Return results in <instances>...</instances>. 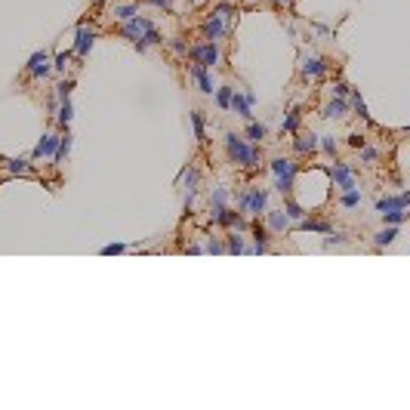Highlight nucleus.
<instances>
[{
	"label": "nucleus",
	"instance_id": "obj_41",
	"mask_svg": "<svg viewBox=\"0 0 410 410\" xmlns=\"http://www.w3.org/2000/svg\"><path fill=\"white\" fill-rule=\"evenodd\" d=\"M361 157H364L367 164H377V157H380V151H377V148H364V151H361Z\"/></svg>",
	"mask_w": 410,
	"mask_h": 410
},
{
	"label": "nucleus",
	"instance_id": "obj_32",
	"mask_svg": "<svg viewBox=\"0 0 410 410\" xmlns=\"http://www.w3.org/2000/svg\"><path fill=\"white\" fill-rule=\"evenodd\" d=\"M9 173H31V161H25V157H19V161H9Z\"/></svg>",
	"mask_w": 410,
	"mask_h": 410
},
{
	"label": "nucleus",
	"instance_id": "obj_23",
	"mask_svg": "<svg viewBox=\"0 0 410 410\" xmlns=\"http://www.w3.org/2000/svg\"><path fill=\"white\" fill-rule=\"evenodd\" d=\"M395 238H398V225H389V228H383V231L377 235V247H389Z\"/></svg>",
	"mask_w": 410,
	"mask_h": 410
},
{
	"label": "nucleus",
	"instance_id": "obj_34",
	"mask_svg": "<svg viewBox=\"0 0 410 410\" xmlns=\"http://www.w3.org/2000/svg\"><path fill=\"white\" fill-rule=\"evenodd\" d=\"M204 253H225V244H222L219 238H210V241L204 244Z\"/></svg>",
	"mask_w": 410,
	"mask_h": 410
},
{
	"label": "nucleus",
	"instance_id": "obj_15",
	"mask_svg": "<svg viewBox=\"0 0 410 410\" xmlns=\"http://www.w3.org/2000/svg\"><path fill=\"white\" fill-rule=\"evenodd\" d=\"M222 34H225V19H219V15H213V19H210V22L204 25V37L216 43V40H222Z\"/></svg>",
	"mask_w": 410,
	"mask_h": 410
},
{
	"label": "nucleus",
	"instance_id": "obj_4",
	"mask_svg": "<svg viewBox=\"0 0 410 410\" xmlns=\"http://www.w3.org/2000/svg\"><path fill=\"white\" fill-rule=\"evenodd\" d=\"M185 56H191V62H198V65H204V68H213V65H219V46L210 40V43H204V46H188V52Z\"/></svg>",
	"mask_w": 410,
	"mask_h": 410
},
{
	"label": "nucleus",
	"instance_id": "obj_10",
	"mask_svg": "<svg viewBox=\"0 0 410 410\" xmlns=\"http://www.w3.org/2000/svg\"><path fill=\"white\" fill-rule=\"evenodd\" d=\"M28 71L34 74V77H46L49 71H52V65H49V56L40 49V52H34L31 59H28Z\"/></svg>",
	"mask_w": 410,
	"mask_h": 410
},
{
	"label": "nucleus",
	"instance_id": "obj_33",
	"mask_svg": "<svg viewBox=\"0 0 410 410\" xmlns=\"http://www.w3.org/2000/svg\"><path fill=\"white\" fill-rule=\"evenodd\" d=\"M296 127H299V111H290L284 117V133H296Z\"/></svg>",
	"mask_w": 410,
	"mask_h": 410
},
{
	"label": "nucleus",
	"instance_id": "obj_19",
	"mask_svg": "<svg viewBox=\"0 0 410 410\" xmlns=\"http://www.w3.org/2000/svg\"><path fill=\"white\" fill-rule=\"evenodd\" d=\"M296 225H299L302 231H318V235H327V231H333V225H330V222H318V219H309V216H306V219H299Z\"/></svg>",
	"mask_w": 410,
	"mask_h": 410
},
{
	"label": "nucleus",
	"instance_id": "obj_31",
	"mask_svg": "<svg viewBox=\"0 0 410 410\" xmlns=\"http://www.w3.org/2000/svg\"><path fill=\"white\" fill-rule=\"evenodd\" d=\"M71 117H74V108H71V102L65 99V102H62V108H59V123H62V127H68V123H71Z\"/></svg>",
	"mask_w": 410,
	"mask_h": 410
},
{
	"label": "nucleus",
	"instance_id": "obj_5",
	"mask_svg": "<svg viewBox=\"0 0 410 410\" xmlns=\"http://www.w3.org/2000/svg\"><path fill=\"white\" fill-rule=\"evenodd\" d=\"M253 102H256V96H253V93H241V90H235V93H231L228 108H231L235 114H241L244 120H253Z\"/></svg>",
	"mask_w": 410,
	"mask_h": 410
},
{
	"label": "nucleus",
	"instance_id": "obj_12",
	"mask_svg": "<svg viewBox=\"0 0 410 410\" xmlns=\"http://www.w3.org/2000/svg\"><path fill=\"white\" fill-rule=\"evenodd\" d=\"M225 204H228V191L225 188H213V194H210V216H213V222L222 216Z\"/></svg>",
	"mask_w": 410,
	"mask_h": 410
},
{
	"label": "nucleus",
	"instance_id": "obj_9",
	"mask_svg": "<svg viewBox=\"0 0 410 410\" xmlns=\"http://www.w3.org/2000/svg\"><path fill=\"white\" fill-rule=\"evenodd\" d=\"M407 204H410V191H401L398 198L386 194V198H380V201H377V213H389V210H404Z\"/></svg>",
	"mask_w": 410,
	"mask_h": 410
},
{
	"label": "nucleus",
	"instance_id": "obj_37",
	"mask_svg": "<svg viewBox=\"0 0 410 410\" xmlns=\"http://www.w3.org/2000/svg\"><path fill=\"white\" fill-rule=\"evenodd\" d=\"M275 188H278L281 194H290V191H293V179H275Z\"/></svg>",
	"mask_w": 410,
	"mask_h": 410
},
{
	"label": "nucleus",
	"instance_id": "obj_28",
	"mask_svg": "<svg viewBox=\"0 0 410 410\" xmlns=\"http://www.w3.org/2000/svg\"><path fill=\"white\" fill-rule=\"evenodd\" d=\"M380 216H383L389 225H401V222L407 219V207H404V210H389V213H380Z\"/></svg>",
	"mask_w": 410,
	"mask_h": 410
},
{
	"label": "nucleus",
	"instance_id": "obj_24",
	"mask_svg": "<svg viewBox=\"0 0 410 410\" xmlns=\"http://www.w3.org/2000/svg\"><path fill=\"white\" fill-rule=\"evenodd\" d=\"M136 12H139V6H136V3H123V6H114V19H120V22L133 19Z\"/></svg>",
	"mask_w": 410,
	"mask_h": 410
},
{
	"label": "nucleus",
	"instance_id": "obj_14",
	"mask_svg": "<svg viewBox=\"0 0 410 410\" xmlns=\"http://www.w3.org/2000/svg\"><path fill=\"white\" fill-rule=\"evenodd\" d=\"M191 77L198 80V86H201V93H207V96H213V80H210V71L204 68V65H191Z\"/></svg>",
	"mask_w": 410,
	"mask_h": 410
},
{
	"label": "nucleus",
	"instance_id": "obj_13",
	"mask_svg": "<svg viewBox=\"0 0 410 410\" xmlns=\"http://www.w3.org/2000/svg\"><path fill=\"white\" fill-rule=\"evenodd\" d=\"M324 71H327L324 59H318V56H306L302 59V74L306 77H324Z\"/></svg>",
	"mask_w": 410,
	"mask_h": 410
},
{
	"label": "nucleus",
	"instance_id": "obj_40",
	"mask_svg": "<svg viewBox=\"0 0 410 410\" xmlns=\"http://www.w3.org/2000/svg\"><path fill=\"white\" fill-rule=\"evenodd\" d=\"M333 96H340V99H346V96H349V83H343V80H336V83H333Z\"/></svg>",
	"mask_w": 410,
	"mask_h": 410
},
{
	"label": "nucleus",
	"instance_id": "obj_18",
	"mask_svg": "<svg viewBox=\"0 0 410 410\" xmlns=\"http://www.w3.org/2000/svg\"><path fill=\"white\" fill-rule=\"evenodd\" d=\"M290 225H293V222H290V216H287L284 210H272V213H269V228H272V231H290Z\"/></svg>",
	"mask_w": 410,
	"mask_h": 410
},
{
	"label": "nucleus",
	"instance_id": "obj_25",
	"mask_svg": "<svg viewBox=\"0 0 410 410\" xmlns=\"http://www.w3.org/2000/svg\"><path fill=\"white\" fill-rule=\"evenodd\" d=\"M284 213L290 216V222H299V219H306V216H309V213H306V210H302V207H299L296 201H287V207H284Z\"/></svg>",
	"mask_w": 410,
	"mask_h": 410
},
{
	"label": "nucleus",
	"instance_id": "obj_44",
	"mask_svg": "<svg viewBox=\"0 0 410 410\" xmlns=\"http://www.w3.org/2000/svg\"><path fill=\"white\" fill-rule=\"evenodd\" d=\"M272 3H275V6H284V3H290V0H272Z\"/></svg>",
	"mask_w": 410,
	"mask_h": 410
},
{
	"label": "nucleus",
	"instance_id": "obj_22",
	"mask_svg": "<svg viewBox=\"0 0 410 410\" xmlns=\"http://www.w3.org/2000/svg\"><path fill=\"white\" fill-rule=\"evenodd\" d=\"M68 151H71V136L65 133V136L59 139V145H56V154H52V161H56V164H62V161L68 157Z\"/></svg>",
	"mask_w": 410,
	"mask_h": 410
},
{
	"label": "nucleus",
	"instance_id": "obj_45",
	"mask_svg": "<svg viewBox=\"0 0 410 410\" xmlns=\"http://www.w3.org/2000/svg\"><path fill=\"white\" fill-rule=\"evenodd\" d=\"M96 3H102V0H96Z\"/></svg>",
	"mask_w": 410,
	"mask_h": 410
},
{
	"label": "nucleus",
	"instance_id": "obj_35",
	"mask_svg": "<svg viewBox=\"0 0 410 410\" xmlns=\"http://www.w3.org/2000/svg\"><path fill=\"white\" fill-rule=\"evenodd\" d=\"M352 105H355V111H358V114H361V117H364V120H370V114H367V105H364V102H361V96H358V93H355V96H352Z\"/></svg>",
	"mask_w": 410,
	"mask_h": 410
},
{
	"label": "nucleus",
	"instance_id": "obj_16",
	"mask_svg": "<svg viewBox=\"0 0 410 410\" xmlns=\"http://www.w3.org/2000/svg\"><path fill=\"white\" fill-rule=\"evenodd\" d=\"M346 111H349V102L340 99V96H333V99L324 105V117H327V120H333V117H346Z\"/></svg>",
	"mask_w": 410,
	"mask_h": 410
},
{
	"label": "nucleus",
	"instance_id": "obj_21",
	"mask_svg": "<svg viewBox=\"0 0 410 410\" xmlns=\"http://www.w3.org/2000/svg\"><path fill=\"white\" fill-rule=\"evenodd\" d=\"M225 250H228V253H235V256H238V253H244V250H247V244H244V235H241V231H231V235H228V244H225Z\"/></svg>",
	"mask_w": 410,
	"mask_h": 410
},
{
	"label": "nucleus",
	"instance_id": "obj_3",
	"mask_svg": "<svg viewBox=\"0 0 410 410\" xmlns=\"http://www.w3.org/2000/svg\"><path fill=\"white\" fill-rule=\"evenodd\" d=\"M151 28H154V25H151L145 15H139V12H136L133 19H127V22H123L120 34H123V37H130V40H136V46H139V43H142V37H145Z\"/></svg>",
	"mask_w": 410,
	"mask_h": 410
},
{
	"label": "nucleus",
	"instance_id": "obj_1",
	"mask_svg": "<svg viewBox=\"0 0 410 410\" xmlns=\"http://www.w3.org/2000/svg\"><path fill=\"white\" fill-rule=\"evenodd\" d=\"M225 151H228V157L238 167H256V161H259V151L244 136H238V133H228L225 136Z\"/></svg>",
	"mask_w": 410,
	"mask_h": 410
},
{
	"label": "nucleus",
	"instance_id": "obj_8",
	"mask_svg": "<svg viewBox=\"0 0 410 410\" xmlns=\"http://www.w3.org/2000/svg\"><path fill=\"white\" fill-rule=\"evenodd\" d=\"M93 40H96V31L86 28V25L80 22V25H77V40H74V52H77V56H86V52L93 49Z\"/></svg>",
	"mask_w": 410,
	"mask_h": 410
},
{
	"label": "nucleus",
	"instance_id": "obj_39",
	"mask_svg": "<svg viewBox=\"0 0 410 410\" xmlns=\"http://www.w3.org/2000/svg\"><path fill=\"white\" fill-rule=\"evenodd\" d=\"M170 46H173V52H179V56H185V52H188V43H185L182 37H176V40H173Z\"/></svg>",
	"mask_w": 410,
	"mask_h": 410
},
{
	"label": "nucleus",
	"instance_id": "obj_27",
	"mask_svg": "<svg viewBox=\"0 0 410 410\" xmlns=\"http://www.w3.org/2000/svg\"><path fill=\"white\" fill-rule=\"evenodd\" d=\"M358 204H361V188L343 191V207H346V210H352V207H358Z\"/></svg>",
	"mask_w": 410,
	"mask_h": 410
},
{
	"label": "nucleus",
	"instance_id": "obj_43",
	"mask_svg": "<svg viewBox=\"0 0 410 410\" xmlns=\"http://www.w3.org/2000/svg\"><path fill=\"white\" fill-rule=\"evenodd\" d=\"M148 3H154V6H161V9H170V0H148Z\"/></svg>",
	"mask_w": 410,
	"mask_h": 410
},
{
	"label": "nucleus",
	"instance_id": "obj_11",
	"mask_svg": "<svg viewBox=\"0 0 410 410\" xmlns=\"http://www.w3.org/2000/svg\"><path fill=\"white\" fill-rule=\"evenodd\" d=\"M56 145H59V136H43L40 142H37V148L31 151V161H40V157H52L56 154Z\"/></svg>",
	"mask_w": 410,
	"mask_h": 410
},
{
	"label": "nucleus",
	"instance_id": "obj_30",
	"mask_svg": "<svg viewBox=\"0 0 410 410\" xmlns=\"http://www.w3.org/2000/svg\"><path fill=\"white\" fill-rule=\"evenodd\" d=\"M231 86H222V90H216V102H219V108L222 111H228V102H231Z\"/></svg>",
	"mask_w": 410,
	"mask_h": 410
},
{
	"label": "nucleus",
	"instance_id": "obj_38",
	"mask_svg": "<svg viewBox=\"0 0 410 410\" xmlns=\"http://www.w3.org/2000/svg\"><path fill=\"white\" fill-rule=\"evenodd\" d=\"M123 250H130V247L127 244H108V247H102L105 256H114V253H123Z\"/></svg>",
	"mask_w": 410,
	"mask_h": 410
},
{
	"label": "nucleus",
	"instance_id": "obj_6",
	"mask_svg": "<svg viewBox=\"0 0 410 410\" xmlns=\"http://www.w3.org/2000/svg\"><path fill=\"white\" fill-rule=\"evenodd\" d=\"M327 173L333 176V182H336L340 191H352V188H358V185H355V173H352V167L336 164V167H327Z\"/></svg>",
	"mask_w": 410,
	"mask_h": 410
},
{
	"label": "nucleus",
	"instance_id": "obj_42",
	"mask_svg": "<svg viewBox=\"0 0 410 410\" xmlns=\"http://www.w3.org/2000/svg\"><path fill=\"white\" fill-rule=\"evenodd\" d=\"M349 142H352L355 148H364V136H358V133H352V136H349Z\"/></svg>",
	"mask_w": 410,
	"mask_h": 410
},
{
	"label": "nucleus",
	"instance_id": "obj_7",
	"mask_svg": "<svg viewBox=\"0 0 410 410\" xmlns=\"http://www.w3.org/2000/svg\"><path fill=\"white\" fill-rule=\"evenodd\" d=\"M272 173H275V179H296L299 164L290 161V157H275L272 161Z\"/></svg>",
	"mask_w": 410,
	"mask_h": 410
},
{
	"label": "nucleus",
	"instance_id": "obj_17",
	"mask_svg": "<svg viewBox=\"0 0 410 410\" xmlns=\"http://www.w3.org/2000/svg\"><path fill=\"white\" fill-rule=\"evenodd\" d=\"M293 151L296 154H312V151H318V136L312 133V136H296L293 139Z\"/></svg>",
	"mask_w": 410,
	"mask_h": 410
},
{
	"label": "nucleus",
	"instance_id": "obj_20",
	"mask_svg": "<svg viewBox=\"0 0 410 410\" xmlns=\"http://www.w3.org/2000/svg\"><path fill=\"white\" fill-rule=\"evenodd\" d=\"M265 136H269V127H265V123L250 120V127H247V139H250V142H262Z\"/></svg>",
	"mask_w": 410,
	"mask_h": 410
},
{
	"label": "nucleus",
	"instance_id": "obj_29",
	"mask_svg": "<svg viewBox=\"0 0 410 410\" xmlns=\"http://www.w3.org/2000/svg\"><path fill=\"white\" fill-rule=\"evenodd\" d=\"M318 148H321L324 154L333 157V154H336V139H333V136H318Z\"/></svg>",
	"mask_w": 410,
	"mask_h": 410
},
{
	"label": "nucleus",
	"instance_id": "obj_2",
	"mask_svg": "<svg viewBox=\"0 0 410 410\" xmlns=\"http://www.w3.org/2000/svg\"><path fill=\"white\" fill-rule=\"evenodd\" d=\"M238 207H241V213H250V216H259V213H265V207H269V191L265 188H247L244 194H241V201H238Z\"/></svg>",
	"mask_w": 410,
	"mask_h": 410
},
{
	"label": "nucleus",
	"instance_id": "obj_26",
	"mask_svg": "<svg viewBox=\"0 0 410 410\" xmlns=\"http://www.w3.org/2000/svg\"><path fill=\"white\" fill-rule=\"evenodd\" d=\"M191 123H194V139H201V142H204V139H207V130H204V127H207V123H204V114H201V111H194V114H191Z\"/></svg>",
	"mask_w": 410,
	"mask_h": 410
},
{
	"label": "nucleus",
	"instance_id": "obj_36",
	"mask_svg": "<svg viewBox=\"0 0 410 410\" xmlns=\"http://www.w3.org/2000/svg\"><path fill=\"white\" fill-rule=\"evenodd\" d=\"M65 68H68V52H59L52 59V71H65Z\"/></svg>",
	"mask_w": 410,
	"mask_h": 410
}]
</instances>
